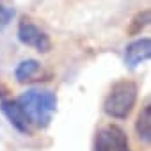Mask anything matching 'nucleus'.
Masks as SVG:
<instances>
[{
    "label": "nucleus",
    "mask_w": 151,
    "mask_h": 151,
    "mask_svg": "<svg viewBox=\"0 0 151 151\" xmlns=\"http://www.w3.org/2000/svg\"><path fill=\"white\" fill-rule=\"evenodd\" d=\"M14 18V9L13 7H7V6H0V30L6 29L11 20Z\"/></svg>",
    "instance_id": "10"
},
{
    "label": "nucleus",
    "mask_w": 151,
    "mask_h": 151,
    "mask_svg": "<svg viewBox=\"0 0 151 151\" xmlns=\"http://www.w3.org/2000/svg\"><path fill=\"white\" fill-rule=\"evenodd\" d=\"M0 112L7 117V121L16 132H20L22 135H32V124L18 100H4L0 103Z\"/></svg>",
    "instance_id": "5"
},
{
    "label": "nucleus",
    "mask_w": 151,
    "mask_h": 151,
    "mask_svg": "<svg viewBox=\"0 0 151 151\" xmlns=\"http://www.w3.org/2000/svg\"><path fill=\"white\" fill-rule=\"evenodd\" d=\"M149 18H151V14H149V9H144V11L137 13V14L133 16V20L130 22L128 34H130V36H137V34H140V32H142V30L147 27V23H149Z\"/></svg>",
    "instance_id": "9"
},
{
    "label": "nucleus",
    "mask_w": 151,
    "mask_h": 151,
    "mask_svg": "<svg viewBox=\"0 0 151 151\" xmlns=\"http://www.w3.org/2000/svg\"><path fill=\"white\" fill-rule=\"evenodd\" d=\"M39 69H41V64L36 59H25L14 68V78L18 82H29Z\"/></svg>",
    "instance_id": "8"
},
{
    "label": "nucleus",
    "mask_w": 151,
    "mask_h": 151,
    "mask_svg": "<svg viewBox=\"0 0 151 151\" xmlns=\"http://www.w3.org/2000/svg\"><path fill=\"white\" fill-rule=\"evenodd\" d=\"M93 151H132L126 132L117 124H105L96 132Z\"/></svg>",
    "instance_id": "3"
},
{
    "label": "nucleus",
    "mask_w": 151,
    "mask_h": 151,
    "mask_svg": "<svg viewBox=\"0 0 151 151\" xmlns=\"http://www.w3.org/2000/svg\"><path fill=\"white\" fill-rule=\"evenodd\" d=\"M16 100L27 114L32 128H46L57 110V96L52 91L29 89Z\"/></svg>",
    "instance_id": "1"
},
{
    "label": "nucleus",
    "mask_w": 151,
    "mask_h": 151,
    "mask_svg": "<svg viewBox=\"0 0 151 151\" xmlns=\"http://www.w3.org/2000/svg\"><path fill=\"white\" fill-rule=\"evenodd\" d=\"M135 133L140 142L144 144L151 142V107L149 105L142 107V110L139 112L135 121Z\"/></svg>",
    "instance_id": "7"
},
{
    "label": "nucleus",
    "mask_w": 151,
    "mask_h": 151,
    "mask_svg": "<svg viewBox=\"0 0 151 151\" xmlns=\"http://www.w3.org/2000/svg\"><path fill=\"white\" fill-rule=\"evenodd\" d=\"M2 94H4V93H2V91H0V98H2Z\"/></svg>",
    "instance_id": "11"
},
{
    "label": "nucleus",
    "mask_w": 151,
    "mask_h": 151,
    "mask_svg": "<svg viewBox=\"0 0 151 151\" xmlns=\"http://www.w3.org/2000/svg\"><path fill=\"white\" fill-rule=\"evenodd\" d=\"M139 87L133 80L121 78L112 84L109 94L103 100V112L114 119H126L135 107Z\"/></svg>",
    "instance_id": "2"
},
{
    "label": "nucleus",
    "mask_w": 151,
    "mask_h": 151,
    "mask_svg": "<svg viewBox=\"0 0 151 151\" xmlns=\"http://www.w3.org/2000/svg\"><path fill=\"white\" fill-rule=\"evenodd\" d=\"M149 55H151V39L149 37L135 39L124 50V64L130 69H135L142 62H146L149 59Z\"/></svg>",
    "instance_id": "6"
},
{
    "label": "nucleus",
    "mask_w": 151,
    "mask_h": 151,
    "mask_svg": "<svg viewBox=\"0 0 151 151\" xmlns=\"http://www.w3.org/2000/svg\"><path fill=\"white\" fill-rule=\"evenodd\" d=\"M16 37H18V41L22 45L30 46L39 53H48L52 50L50 36L46 32H43L37 25H34L29 18H22V22L18 23Z\"/></svg>",
    "instance_id": "4"
}]
</instances>
